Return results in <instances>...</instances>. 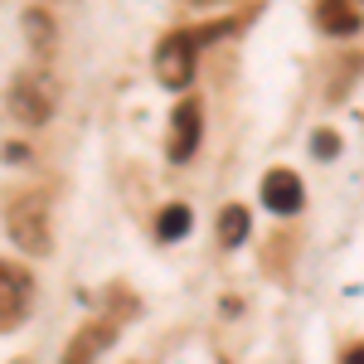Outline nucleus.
I'll return each instance as SVG.
<instances>
[{"mask_svg": "<svg viewBox=\"0 0 364 364\" xmlns=\"http://www.w3.org/2000/svg\"><path fill=\"white\" fill-rule=\"evenodd\" d=\"M10 112L20 122H29V127L49 122V112H54V78L49 73H20L10 83Z\"/></svg>", "mask_w": 364, "mask_h": 364, "instance_id": "nucleus-1", "label": "nucleus"}, {"mask_svg": "<svg viewBox=\"0 0 364 364\" xmlns=\"http://www.w3.org/2000/svg\"><path fill=\"white\" fill-rule=\"evenodd\" d=\"M214 34V29H209ZM204 34H170L166 44L156 49V78L166 87H185L190 78H195V49Z\"/></svg>", "mask_w": 364, "mask_h": 364, "instance_id": "nucleus-2", "label": "nucleus"}, {"mask_svg": "<svg viewBox=\"0 0 364 364\" xmlns=\"http://www.w3.org/2000/svg\"><path fill=\"white\" fill-rule=\"evenodd\" d=\"M29 291H34V282H29L25 267L0 262V336L15 331V326L29 316Z\"/></svg>", "mask_w": 364, "mask_h": 364, "instance_id": "nucleus-3", "label": "nucleus"}, {"mask_svg": "<svg viewBox=\"0 0 364 364\" xmlns=\"http://www.w3.org/2000/svg\"><path fill=\"white\" fill-rule=\"evenodd\" d=\"M10 238L29 252H49V214H44V199H20L10 209Z\"/></svg>", "mask_w": 364, "mask_h": 364, "instance_id": "nucleus-4", "label": "nucleus"}, {"mask_svg": "<svg viewBox=\"0 0 364 364\" xmlns=\"http://www.w3.org/2000/svg\"><path fill=\"white\" fill-rule=\"evenodd\" d=\"M199 146V107L195 102H180L175 117H170V161L180 166V161H190Z\"/></svg>", "mask_w": 364, "mask_h": 364, "instance_id": "nucleus-5", "label": "nucleus"}, {"mask_svg": "<svg viewBox=\"0 0 364 364\" xmlns=\"http://www.w3.org/2000/svg\"><path fill=\"white\" fill-rule=\"evenodd\" d=\"M262 204H267L272 214H296V209H301V180H296L291 170H272V175L262 180Z\"/></svg>", "mask_w": 364, "mask_h": 364, "instance_id": "nucleus-6", "label": "nucleus"}, {"mask_svg": "<svg viewBox=\"0 0 364 364\" xmlns=\"http://www.w3.org/2000/svg\"><path fill=\"white\" fill-rule=\"evenodd\" d=\"M316 10H321V29H331V34H355L360 29V15H355L350 0H321Z\"/></svg>", "mask_w": 364, "mask_h": 364, "instance_id": "nucleus-7", "label": "nucleus"}, {"mask_svg": "<svg viewBox=\"0 0 364 364\" xmlns=\"http://www.w3.org/2000/svg\"><path fill=\"white\" fill-rule=\"evenodd\" d=\"M248 238V209L243 204H228L224 214H219V243L224 248H238Z\"/></svg>", "mask_w": 364, "mask_h": 364, "instance_id": "nucleus-8", "label": "nucleus"}, {"mask_svg": "<svg viewBox=\"0 0 364 364\" xmlns=\"http://www.w3.org/2000/svg\"><path fill=\"white\" fill-rule=\"evenodd\" d=\"M190 224H195V219H190V209H185V204H170L166 214H161V219H156V233H161V238H180V233H190Z\"/></svg>", "mask_w": 364, "mask_h": 364, "instance_id": "nucleus-9", "label": "nucleus"}, {"mask_svg": "<svg viewBox=\"0 0 364 364\" xmlns=\"http://www.w3.org/2000/svg\"><path fill=\"white\" fill-rule=\"evenodd\" d=\"M102 340H112V331H107V326L87 331V336L78 340V345H73V355H68L63 364H92V355H97V345H102Z\"/></svg>", "mask_w": 364, "mask_h": 364, "instance_id": "nucleus-10", "label": "nucleus"}, {"mask_svg": "<svg viewBox=\"0 0 364 364\" xmlns=\"http://www.w3.org/2000/svg\"><path fill=\"white\" fill-rule=\"evenodd\" d=\"M311 151H316V156H336V136H326V132H321V136L311 141Z\"/></svg>", "mask_w": 364, "mask_h": 364, "instance_id": "nucleus-11", "label": "nucleus"}, {"mask_svg": "<svg viewBox=\"0 0 364 364\" xmlns=\"http://www.w3.org/2000/svg\"><path fill=\"white\" fill-rule=\"evenodd\" d=\"M345 364H364V345H355V350L345 355Z\"/></svg>", "mask_w": 364, "mask_h": 364, "instance_id": "nucleus-12", "label": "nucleus"}, {"mask_svg": "<svg viewBox=\"0 0 364 364\" xmlns=\"http://www.w3.org/2000/svg\"><path fill=\"white\" fill-rule=\"evenodd\" d=\"M204 5H214V0H204Z\"/></svg>", "mask_w": 364, "mask_h": 364, "instance_id": "nucleus-13", "label": "nucleus"}]
</instances>
